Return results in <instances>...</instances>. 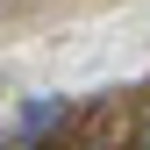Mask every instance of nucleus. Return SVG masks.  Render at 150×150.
<instances>
[{"label":"nucleus","mask_w":150,"mask_h":150,"mask_svg":"<svg viewBox=\"0 0 150 150\" xmlns=\"http://www.w3.org/2000/svg\"><path fill=\"white\" fill-rule=\"evenodd\" d=\"M136 150H150V107L136 115Z\"/></svg>","instance_id":"2"},{"label":"nucleus","mask_w":150,"mask_h":150,"mask_svg":"<svg viewBox=\"0 0 150 150\" xmlns=\"http://www.w3.org/2000/svg\"><path fill=\"white\" fill-rule=\"evenodd\" d=\"M57 122H64V100H57V93H43V100H29L22 115H14V129H7V136H22V143H43Z\"/></svg>","instance_id":"1"},{"label":"nucleus","mask_w":150,"mask_h":150,"mask_svg":"<svg viewBox=\"0 0 150 150\" xmlns=\"http://www.w3.org/2000/svg\"><path fill=\"white\" fill-rule=\"evenodd\" d=\"M86 150H115V143H86Z\"/></svg>","instance_id":"3"}]
</instances>
